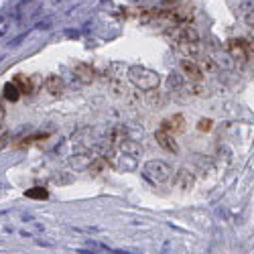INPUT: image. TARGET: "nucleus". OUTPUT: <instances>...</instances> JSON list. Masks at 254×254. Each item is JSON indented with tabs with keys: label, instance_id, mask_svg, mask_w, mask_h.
Instances as JSON below:
<instances>
[{
	"label": "nucleus",
	"instance_id": "obj_1",
	"mask_svg": "<svg viewBox=\"0 0 254 254\" xmlns=\"http://www.w3.org/2000/svg\"><path fill=\"white\" fill-rule=\"evenodd\" d=\"M128 79L132 86H136L138 90H157L159 83H161V75L153 69H146V67H130L128 69Z\"/></svg>",
	"mask_w": 254,
	"mask_h": 254
},
{
	"label": "nucleus",
	"instance_id": "obj_2",
	"mask_svg": "<svg viewBox=\"0 0 254 254\" xmlns=\"http://www.w3.org/2000/svg\"><path fill=\"white\" fill-rule=\"evenodd\" d=\"M142 175L153 183H165V181H169V177H171V167H169L165 161L155 159L142 167Z\"/></svg>",
	"mask_w": 254,
	"mask_h": 254
},
{
	"label": "nucleus",
	"instance_id": "obj_3",
	"mask_svg": "<svg viewBox=\"0 0 254 254\" xmlns=\"http://www.w3.org/2000/svg\"><path fill=\"white\" fill-rule=\"evenodd\" d=\"M167 35L171 37L173 41H177L179 45H189V43H199V33L189 27V25H177L173 29H169Z\"/></svg>",
	"mask_w": 254,
	"mask_h": 254
},
{
	"label": "nucleus",
	"instance_id": "obj_4",
	"mask_svg": "<svg viewBox=\"0 0 254 254\" xmlns=\"http://www.w3.org/2000/svg\"><path fill=\"white\" fill-rule=\"evenodd\" d=\"M179 67H181V73L187 77V81H191V83H201L203 81V69L197 65V61H193V59H181Z\"/></svg>",
	"mask_w": 254,
	"mask_h": 254
},
{
	"label": "nucleus",
	"instance_id": "obj_5",
	"mask_svg": "<svg viewBox=\"0 0 254 254\" xmlns=\"http://www.w3.org/2000/svg\"><path fill=\"white\" fill-rule=\"evenodd\" d=\"M228 53L234 57L238 63H246L248 57L252 55V53L246 49V45H244L242 39H232V41H228Z\"/></svg>",
	"mask_w": 254,
	"mask_h": 254
},
{
	"label": "nucleus",
	"instance_id": "obj_6",
	"mask_svg": "<svg viewBox=\"0 0 254 254\" xmlns=\"http://www.w3.org/2000/svg\"><path fill=\"white\" fill-rule=\"evenodd\" d=\"M155 138H157V142H159L161 149H165V151H169V153H173V155L179 153V146H177L175 134H171V132H167V130L159 128V130L155 132Z\"/></svg>",
	"mask_w": 254,
	"mask_h": 254
},
{
	"label": "nucleus",
	"instance_id": "obj_7",
	"mask_svg": "<svg viewBox=\"0 0 254 254\" xmlns=\"http://www.w3.org/2000/svg\"><path fill=\"white\" fill-rule=\"evenodd\" d=\"M161 128L167 130V132H171V134H179V132L185 130V118L181 114H175V116H171L169 120H163Z\"/></svg>",
	"mask_w": 254,
	"mask_h": 254
},
{
	"label": "nucleus",
	"instance_id": "obj_8",
	"mask_svg": "<svg viewBox=\"0 0 254 254\" xmlns=\"http://www.w3.org/2000/svg\"><path fill=\"white\" fill-rule=\"evenodd\" d=\"M14 83L18 86L20 94H33L35 83H39V77H27V75H23V73H16V75H14Z\"/></svg>",
	"mask_w": 254,
	"mask_h": 254
},
{
	"label": "nucleus",
	"instance_id": "obj_9",
	"mask_svg": "<svg viewBox=\"0 0 254 254\" xmlns=\"http://www.w3.org/2000/svg\"><path fill=\"white\" fill-rule=\"evenodd\" d=\"M45 90L51 94V96H61L63 92H65V83H63V79L61 77H57V75H51V77H47L45 79Z\"/></svg>",
	"mask_w": 254,
	"mask_h": 254
},
{
	"label": "nucleus",
	"instance_id": "obj_10",
	"mask_svg": "<svg viewBox=\"0 0 254 254\" xmlns=\"http://www.w3.org/2000/svg\"><path fill=\"white\" fill-rule=\"evenodd\" d=\"M2 96L8 102H16L23 94H20V90H18V86L14 81H8V83H4V88H2Z\"/></svg>",
	"mask_w": 254,
	"mask_h": 254
},
{
	"label": "nucleus",
	"instance_id": "obj_11",
	"mask_svg": "<svg viewBox=\"0 0 254 254\" xmlns=\"http://www.w3.org/2000/svg\"><path fill=\"white\" fill-rule=\"evenodd\" d=\"M75 75L83 81V83H92L94 81V69L90 67V65H83V63H79V65L75 67Z\"/></svg>",
	"mask_w": 254,
	"mask_h": 254
},
{
	"label": "nucleus",
	"instance_id": "obj_12",
	"mask_svg": "<svg viewBox=\"0 0 254 254\" xmlns=\"http://www.w3.org/2000/svg\"><path fill=\"white\" fill-rule=\"evenodd\" d=\"M195 59H197V65H199L201 69H205V71H211V73H216V71H218V65H216V63L211 61V59H209L205 53H199Z\"/></svg>",
	"mask_w": 254,
	"mask_h": 254
},
{
	"label": "nucleus",
	"instance_id": "obj_13",
	"mask_svg": "<svg viewBox=\"0 0 254 254\" xmlns=\"http://www.w3.org/2000/svg\"><path fill=\"white\" fill-rule=\"evenodd\" d=\"M185 86H187V83H185L183 75H179L177 71H175V73H171V75H169V90H173V92H179V90H183Z\"/></svg>",
	"mask_w": 254,
	"mask_h": 254
},
{
	"label": "nucleus",
	"instance_id": "obj_14",
	"mask_svg": "<svg viewBox=\"0 0 254 254\" xmlns=\"http://www.w3.org/2000/svg\"><path fill=\"white\" fill-rule=\"evenodd\" d=\"M25 195L31 197V199H47L49 191L45 187H31V189H27V191H25Z\"/></svg>",
	"mask_w": 254,
	"mask_h": 254
},
{
	"label": "nucleus",
	"instance_id": "obj_15",
	"mask_svg": "<svg viewBox=\"0 0 254 254\" xmlns=\"http://www.w3.org/2000/svg\"><path fill=\"white\" fill-rule=\"evenodd\" d=\"M122 151L128 153V155H132V157H138V155H140V146H138L136 142H132V140H126V142L122 144Z\"/></svg>",
	"mask_w": 254,
	"mask_h": 254
},
{
	"label": "nucleus",
	"instance_id": "obj_16",
	"mask_svg": "<svg viewBox=\"0 0 254 254\" xmlns=\"http://www.w3.org/2000/svg\"><path fill=\"white\" fill-rule=\"evenodd\" d=\"M45 138H49V134H33V136H27L25 140H20L18 142V146H29V144H33V142H39V140H45Z\"/></svg>",
	"mask_w": 254,
	"mask_h": 254
},
{
	"label": "nucleus",
	"instance_id": "obj_17",
	"mask_svg": "<svg viewBox=\"0 0 254 254\" xmlns=\"http://www.w3.org/2000/svg\"><path fill=\"white\" fill-rule=\"evenodd\" d=\"M211 126H214V122H211L209 118H203V120H199L197 122V130H201V132H207Z\"/></svg>",
	"mask_w": 254,
	"mask_h": 254
},
{
	"label": "nucleus",
	"instance_id": "obj_18",
	"mask_svg": "<svg viewBox=\"0 0 254 254\" xmlns=\"http://www.w3.org/2000/svg\"><path fill=\"white\" fill-rule=\"evenodd\" d=\"M240 10L246 14V12H252L254 10V0H244L242 2V6H240Z\"/></svg>",
	"mask_w": 254,
	"mask_h": 254
},
{
	"label": "nucleus",
	"instance_id": "obj_19",
	"mask_svg": "<svg viewBox=\"0 0 254 254\" xmlns=\"http://www.w3.org/2000/svg\"><path fill=\"white\" fill-rule=\"evenodd\" d=\"M177 2H181V0H163V6L173 10V8H179V4H177Z\"/></svg>",
	"mask_w": 254,
	"mask_h": 254
},
{
	"label": "nucleus",
	"instance_id": "obj_20",
	"mask_svg": "<svg viewBox=\"0 0 254 254\" xmlns=\"http://www.w3.org/2000/svg\"><path fill=\"white\" fill-rule=\"evenodd\" d=\"M244 23H246L248 27H252V29H254V10L244 14Z\"/></svg>",
	"mask_w": 254,
	"mask_h": 254
}]
</instances>
